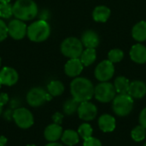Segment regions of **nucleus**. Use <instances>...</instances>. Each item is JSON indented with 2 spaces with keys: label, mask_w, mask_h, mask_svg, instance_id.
Wrapping results in <instances>:
<instances>
[{
  "label": "nucleus",
  "mask_w": 146,
  "mask_h": 146,
  "mask_svg": "<svg viewBox=\"0 0 146 146\" xmlns=\"http://www.w3.org/2000/svg\"><path fill=\"white\" fill-rule=\"evenodd\" d=\"M131 136H132L133 139L136 142L143 141L146 137V129L141 125L138 126L132 130Z\"/></svg>",
  "instance_id": "a878e982"
},
{
  "label": "nucleus",
  "mask_w": 146,
  "mask_h": 146,
  "mask_svg": "<svg viewBox=\"0 0 146 146\" xmlns=\"http://www.w3.org/2000/svg\"><path fill=\"white\" fill-rule=\"evenodd\" d=\"M62 135V128L60 125L53 123L49 125L44 133V136L49 142H56Z\"/></svg>",
  "instance_id": "dca6fc26"
},
{
  "label": "nucleus",
  "mask_w": 146,
  "mask_h": 146,
  "mask_svg": "<svg viewBox=\"0 0 146 146\" xmlns=\"http://www.w3.org/2000/svg\"><path fill=\"white\" fill-rule=\"evenodd\" d=\"M114 112L119 116H126L131 113L133 108V99L129 94H119L113 99Z\"/></svg>",
  "instance_id": "39448f33"
},
{
  "label": "nucleus",
  "mask_w": 146,
  "mask_h": 146,
  "mask_svg": "<svg viewBox=\"0 0 146 146\" xmlns=\"http://www.w3.org/2000/svg\"><path fill=\"white\" fill-rule=\"evenodd\" d=\"M84 146H102V143L99 139L90 137L84 140Z\"/></svg>",
  "instance_id": "7c9ffc66"
},
{
  "label": "nucleus",
  "mask_w": 146,
  "mask_h": 146,
  "mask_svg": "<svg viewBox=\"0 0 146 146\" xmlns=\"http://www.w3.org/2000/svg\"><path fill=\"white\" fill-rule=\"evenodd\" d=\"M110 9L104 5L97 6L93 12H92V17L95 21L98 22H106L110 16Z\"/></svg>",
  "instance_id": "6ab92c4d"
},
{
  "label": "nucleus",
  "mask_w": 146,
  "mask_h": 146,
  "mask_svg": "<svg viewBox=\"0 0 146 146\" xmlns=\"http://www.w3.org/2000/svg\"><path fill=\"white\" fill-rule=\"evenodd\" d=\"M77 111L79 117L86 121L94 120L98 114V109L96 105L90 103L89 101L80 103Z\"/></svg>",
  "instance_id": "9b49d317"
},
{
  "label": "nucleus",
  "mask_w": 146,
  "mask_h": 146,
  "mask_svg": "<svg viewBox=\"0 0 146 146\" xmlns=\"http://www.w3.org/2000/svg\"><path fill=\"white\" fill-rule=\"evenodd\" d=\"M7 144V139L4 136H0V146H5Z\"/></svg>",
  "instance_id": "f704fd0d"
},
{
  "label": "nucleus",
  "mask_w": 146,
  "mask_h": 146,
  "mask_svg": "<svg viewBox=\"0 0 146 146\" xmlns=\"http://www.w3.org/2000/svg\"><path fill=\"white\" fill-rule=\"evenodd\" d=\"M98 127L104 133L113 132L115 128V120L110 115H103L98 119Z\"/></svg>",
  "instance_id": "a211bd4d"
},
{
  "label": "nucleus",
  "mask_w": 146,
  "mask_h": 146,
  "mask_svg": "<svg viewBox=\"0 0 146 146\" xmlns=\"http://www.w3.org/2000/svg\"><path fill=\"white\" fill-rule=\"evenodd\" d=\"M2 112H3V105L0 104V115H1V114H2Z\"/></svg>",
  "instance_id": "4c0bfd02"
},
{
  "label": "nucleus",
  "mask_w": 146,
  "mask_h": 146,
  "mask_svg": "<svg viewBox=\"0 0 146 146\" xmlns=\"http://www.w3.org/2000/svg\"><path fill=\"white\" fill-rule=\"evenodd\" d=\"M7 27H8V34L13 39L21 40L27 35V27L23 21L15 18L14 20H11L7 25Z\"/></svg>",
  "instance_id": "6e6552de"
},
{
  "label": "nucleus",
  "mask_w": 146,
  "mask_h": 146,
  "mask_svg": "<svg viewBox=\"0 0 146 146\" xmlns=\"http://www.w3.org/2000/svg\"><path fill=\"white\" fill-rule=\"evenodd\" d=\"M38 13V5L33 0H16L13 4V15L21 21H31Z\"/></svg>",
  "instance_id": "f03ea898"
},
{
  "label": "nucleus",
  "mask_w": 146,
  "mask_h": 146,
  "mask_svg": "<svg viewBox=\"0 0 146 146\" xmlns=\"http://www.w3.org/2000/svg\"><path fill=\"white\" fill-rule=\"evenodd\" d=\"M62 143H64L66 145L73 146L79 143V133H76L74 130H66L64 133H62V135L61 137Z\"/></svg>",
  "instance_id": "4be33fe9"
},
{
  "label": "nucleus",
  "mask_w": 146,
  "mask_h": 146,
  "mask_svg": "<svg viewBox=\"0 0 146 146\" xmlns=\"http://www.w3.org/2000/svg\"><path fill=\"white\" fill-rule=\"evenodd\" d=\"M144 146H146V143H145V145H144Z\"/></svg>",
  "instance_id": "79ce46f5"
},
{
  "label": "nucleus",
  "mask_w": 146,
  "mask_h": 146,
  "mask_svg": "<svg viewBox=\"0 0 146 146\" xmlns=\"http://www.w3.org/2000/svg\"><path fill=\"white\" fill-rule=\"evenodd\" d=\"M96 58H97V53H96V50L93 48H86L85 50H83L80 57L82 64L86 67L92 64L96 61Z\"/></svg>",
  "instance_id": "412c9836"
},
{
  "label": "nucleus",
  "mask_w": 146,
  "mask_h": 146,
  "mask_svg": "<svg viewBox=\"0 0 146 146\" xmlns=\"http://www.w3.org/2000/svg\"><path fill=\"white\" fill-rule=\"evenodd\" d=\"M1 62H2V60H1V57H0V66H1Z\"/></svg>",
  "instance_id": "a19ab883"
},
{
  "label": "nucleus",
  "mask_w": 146,
  "mask_h": 146,
  "mask_svg": "<svg viewBox=\"0 0 146 146\" xmlns=\"http://www.w3.org/2000/svg\"><path fill=\"white\" fill-rule=\"evenodd\" d=\"M47 93L43 88L33 87L27 94V104L34 108L39 107L47 101Z\"/></svg>",
  "instance_id": "9d476101"
},
{
  "label": "nucleus",
  "mask_w": 146,
  "mask_h": 146,
  "mask_svg": "<svg viewBox=\"0 0 146 146\" xmlns=\"http://www.w3.org/2000/svg\"><path fill=\"white\" fill-rule=\"evenodd\" d=\"M50 27L45 20L39 19L33 21L27 27V36L33 42H44L50 37Z\"/></svg>",
  "instance_id": "7ed1b4c3"
},
{
  "label": "nucleus",
  "mask_w": 146,
  "mask_h": 146,
  "mask_svg": "<svg viewBox=\"0 0 146 146\" xmlns=\"http://www.w3.org/2000/svg\"><path fill=\"white\" fill-rule=\"evenodd\" d=\"M133 98H142L146 94V85L140 80H134L130 83L128 93Z\"/></svg>",
  "instance_id": "4468645a"
},
{
  "label": "nucleus",
  "mask_w": 146,
  "mask_h": 146,
  "mask_svg": "<svg viewBox=\"0 0 146 146\" xmlns=\"http://www.w3.org/2000/svg\"><path fill=\"white\" fill-rule=\"evenodd\" d=\"M116 91L110 82H101L98 84L94 90V96L96 99L101 103H109L115 98Z\"/></svg>",
  "instance_id": "423d86ee"
},
{
  "label": "nucleus",
  "mask_w": 146,
  "mask_h": 146,
  "mask_svg": "<svg viewBox=\"0 0 146 146\" xmlns=\"http://www.w3.org/2000/svg\"><path fill=\"white\" fill-rule=\"evenodd\" d=\"M48 93H50L52 97H57L63 93L64 86L59 80H52L47 86Z\"/></svg>",
  "instance_id": "b1692460"
},
{
  "label": "nucleus",
  "mask_w": 146,
  "mask_h": 146,
  "mask_svg": "<svg viewBox=\"0 0 146 146\" xmlns=\"http://www.w3.org/2000/svg\"><path fill=\"white\" fill-rule=\"evenodd\" d=\"M10 1L11 0H0V3H10Z\"/></svg>",
  "instance_id": "e433bc0d"
},
{
  "label": "nucleus",
  "mask_w": 146,
  "mask_h": 146,
  "mask_svg": "<svg viewBox=\"0 0 146 146\" xmlns=\"http://www.w3.org/2000/svg\"><path fill=\"white\" fill-rule=\"evenodd\" d=\"M8 35V27L6 23L2 19H0V42L3 41Z\"/></svg>",
  "instance_id": "c756f323"
},
{
  "label": "nucleus",
  "mask_w": 146,
  "mask_h": 146,
  "mask_svg": "<svg viewBox=\"0 0 146 146\" xmlns=\"http://www.w3.org/2000/svg\"><path fill=\"white\" fill-rule=\"evenodd\" d=\"M83 67L84 65L80 58H72L66 62L64 66V71L65 74L69 77H77L82 72Z\"/></svg>",
  "instance_id": "ddd939ff"
},
{
  "label": "nucleus",
  "mask_w": 146,
  "mask_h": 146,
  "mask_svg": "<svg viewBox=\"0 0 146 146\" xmlns=\"http://www.w3.org/2000/svg\"><path fill=\"white\" fill-rule=\"evenodd\" d=\"M80 104V103L78 102L77 100H75L74 98H69L63 104V111L66 115H73L78 110Z\"/></svg>",
  "instance_id": "393cba45"
},
{
  "label": "nucleus",
  "mask_w": 146,
  "mask_h": 146,
  "mask_svg": "<svg viewBox=\"0 0 146 146\" xmlns=\"http://www.w3.org/2000/svg\"><path fill=\"white\" fill-rule=\"evenodd\" d=\"M27 146H36V145H27Z\"/></svg>",
  "instance_id": "58836bf2"
},
{
  "label": "nucleus",
  "mask_w": 146,
  "mask_h": 146,
  "mask_svg": "<svg viewBox=\"0 0 146 146\" xmlns=\"http://www.w3.org/2000/svg\"><path fill=\"white\" fill-rule=\"evenodd\" d=\"M81 42L85 47L95 49L99 44V37L93 30H87L83 33L81 37Z\"/></svg>",
  "instance_id": "f3484780"
},
{
  "label": "nucleus",
  "mask_w": 146,
  "mask_h": 146,
  "mask_svg": "<svg viewBox=\"0 0 146 146\" xmlns=\"http://www.w3.org/2000/svg\"><path fill=\"white\" fill-rule=\"evenodd\" d=\"M78 133L85 140V139L92 137V128L91 125H89L87 123H84V124L80 125V127H79Z\"/></svg>",
  "instance_id": "c85d7f7f"
},
{
  "label": "nucleus",
  "mask_w": 146,
  "mask_h": 146,
  "mask_svg": "<svg viewBox=\"0 0 146 146\" xmlns=\"http://www.w3.org/2000/svg\"><path fill=\"white\" fill-rule=\"evenodd\" d=\"M123 57H124V53L120 49H113L108 54L109 61H110L112 63L121 62L123 59Z\"/></svg>",
  "instance_id": "bb28decb"
},
{
  "label": "nucleus",
  "mask_w": 146,
  "mask_h": 146,
  "mask_svg": "<svg viewBox=\"0 0 146 146\" xmlns=\"http://www.w3.org/2000/svg\"><path fill=\"white\" fill-rule=\"evenodd\" d=\"M129 86H130L129 80L124 76L117 77L115 79V83H114V86L115 88V91L119 94H127V93H128Z\"/></svg>",
  "instance_id": "5701e85b"
},
{
  "label": "nucleus",
  "mask_w": 146,
  "mask_h": 146,
  "mask_svg": "<svg viewBox=\"0 0 146 146\" xmlns=\"http://www.w3.org/2000/svg\"><path fill=\"white\" fill-rule=\"evenodd\" d=\"M131 59L139 64L146 62V47L141 44H134L130 50Z\"/></svg>",
  "instance_id": "2eb2a0df"
},
{
  "label": "nucleus",
  "mask_w": 146,
  "mask_h": 146,
  "mask_svg": "<svg viewBox=\"0 0 146 146\" xmlns=\"http://www.w3.org/2000/svg\"><path fill=\"white\" fill-rule=\"evenodd\" d=\"M9 102V96L7 93H0V104L3 106Z\"/></svg>",
  "instance_id": "72a5a7b5"
},
{
  "label": "nucleus",
  "mask_w": 146,
  "mask_h": 146,
  "mask_svg": "<svg viewBox=\"0 0 146 146\" xmlns=\"http://www.w3.org/2000/svg\"><path fill=\"white\" fill-rule=\"evenodd\" d=\"M132 35L133 38L139 42L146 40V21H142L138 22L132 30Z\"/></svg>",
  "instance_id": "aec40b11"
},
{
  "label": "nucleus",
  "mask_w": 146,
  "mask_h": 146,
  "mask_svg": "<svg viewBox=\"0 0 146 146\" xmlns=\"http://www.w3.org/2000/svg\"><path fill=\"white\" fill-rule=\"evenodd\" d=\"M115 74L114 63L109 60L101 62L95 69V77L101 82L110 80Z\"/></svg>",
  "instance_id": "1a4fd4ad"
},
{
  "label": "nucleus",
  "mask_w": 146,
  "mask_h": 146,
  "mask_svg": "<svg viewBox=\"0 0 146 146\" xmlns=\"http://www.w3.org/2000/svg\"><path fill=\"white\" fill-rule=\"evenodd\" d=\"M62 119H63V115H62L59 112L55 113L52 116V120H53L54 123L58 124V125H60L62 122Z\"/></svg>",
  "instance_id": "2f4dec72"
},
{
  "label": "nucleus",
  "mask_w": 146,
  "mask_h": 146,
  "mask_svg": "<svg viewBox=\"0 0 146 146\" xmlns=\"http://www.w3.org/2000/svg\"><path fill=\"white\" fill-rule=\"evenodd\" d=\"M95 87L91 80L83 77L75 78L70 84V92L72 97L80 103L86 102L92 99L94 95Z\"/></svg>",
  "instance_id": "f257e3e1"
},
{
  "label": "nucleus",
  "mask_w": 146,
  "mask_h": 146,
  "mask_svg": "<svg viewBox=\"0 0 146 146\" xmlns=\"http://www.w3.org/2000/svg\"><path fill=\"white\" fill-rule=\"evenodd\" d=\"M61 52L64 56L70 59L80 58L83 52L82 42L74 37L67 38L61 44Z\"/></svg>",
  "instance_id": "20e7f679"
},
{
  "label": "nucleus",
  "mask_w": 146,
  "mask_h": 146,
  "mask_svg": "<svg viewBox=\"0 0 146 146\" xmlns=\"http://www.w3.org/2000/svg\"><path fill=\"white\" fill-rule=\"evenodd\" d=\"M13 119L15 124L22 129H27L33 125V114L26 108H18L13 112Z\"/></svg>",
  "instance_id": "0eeeda50"
},
{
  "label": "nucleus",
  "mask_w": 146,
  "mask_h": 146,
  "mask_svg": "<svg viewBox=\"0 0 146 146\" xmlns=\"http://www.w3.org/2000/svg\"><path fill=\"white\" fill-rule=\"evenodd\" d=\"M45 146H62L61 144L56 143V142H50L48 145H46Z\"/></svg>",
  "instance_id": "c9c22d12"
},
{
  "label": "nucleus",
  "mask_w": 146,
  "mask_h": 146,
  "mask_svg": "<svg viewBox=\"0 0 146 146\" xmlns=\"http://www.w3.org/2000/svg\"><path fill=\"white\" fill-rule=\"evenodd\" d=\"M13 15V5L9 3H0V17L3 19H9Z\"/></svg>",
  "instance_id": "cd10ccee"
},
{
  "label": "nucleus",
  "mask_w": 146,
  "mask_h": 146,
  "mask_svg": "<svg viewBox=\"0 0 146 146\" xmlns=\"http://www.w3.org/2000/svg\"><path fill=\"white\" fill-rule=\"evenodd\" d=\"M139 124L146 129V108H145L139 115Z\"/></svg>",
  "instance_id": "473e14b6"
},
{
  "label": "nucleus",
  "mask_w": 146,
  "mask_h": 146,
  "mask_svg": "<svg viewBox=\"0 0 146 146\" xmlns=\"http://www.w3.org/2000/svg\"><path fill=\"white\" fill-rule=\"evenodd\" d=\"M2 85H3V84H2V83H1V81H0V88H1V86H2Z\"/></svg>",
  "instance_id": "ea45409f"
},
{
  "label": "nucleus",
  "mask_w": 146,
  "mask_h": 146,
  "mask_svg": "<svg viewBox=\"0 0 146 146\" xmlns=\"http://www.w3.org/2000/svg\"><path fill=\"white\" fill-rule=\"evenodd\" d=\"M19 74L17 71L10 67H4L0 70V81L3 85L11 86L17 83Z\"/></svg>",
  "instance_id": "f8f14e48"
}]
</instances>
